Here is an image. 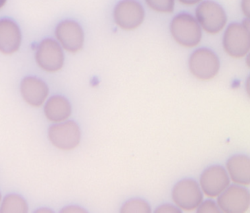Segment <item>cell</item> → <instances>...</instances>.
<instances>
[{"label": "cell", "mask_w": 250, "mask_h": 213, "mask_svg": "<svg viewBox=\"0 0 250 213\" xmlns=\"http://www.w3.org/2000/svg\"><path fill=\"white\" fill-rule=\"evenodd\" d=\"M173 40L184 48H194L202 39V29L195 18L182 13L175 16L169 25Z\"/></svg>", "instance_id": "6da1fadb"}, {"label": "cell", "mask_w": 250, "mask_h": 213, "mask_svg": "<svg viewBox=\"0 0 250 213\" xmlns=\"http://www.w3.org/2000/svg\"><path fill=\"white\" fill-rule=\"evenodd\" d=\"M223 49L225 53L235 59L245 57L250 51L249 20L241 23H230L223 35Z\"/></svg>", "instance_id": "7a4b0ae2"}, {"label": "cell", "mask_w": 250, "mask_h": 213, "mask_svg": "<svg viewBox=\"0 0 250 213\" xmlns=\"http://www.w3.org/2000/svg\"><path fill=\"white\" fill-rule=\"evenodd\" d=\"M194 18L201 29L211 35L220 33L228 21V16L223 7L210 0H202L197 4Z\"/></svg>", "instance_id": "3957f363"}, {"label": "cell", "mask_w": 250, "mask_h": 213, "mask_svg": "<svg viewBox=\"0 0 250 213\" xmlns=\"http://www.w3.org/2000/svg\"><path fill=\"white\" fill-rule=\"evenodd\" d=\"M188 70L199 81H211L220 71V59L209 49H197L192 52L188 58Z\"/></svg>", "instance_id": "277c9868"}, {"label": "cell", "mask_w": 250, "mask_h": 213, "mask_svg": "<svg viewBox=\"0 0 250 213\" xmlns=\"http://www.w3.org/2000/svg\"><path fill=\"white\" fill-rule=\"evenodd\" d=\"M48 137L51 144L61 151H72L80 143L81 130L77 123L66 120L49 127Z\"/></svg>", "instance_id": "5b68a950"}, {"label": "cell", "mask_w": 250, "mask_h": 213, "mask_svg": "<svg viewBox=\"0 0 250 213\" xmlns=\"http://www.w3.org/2000/svg\"><path fill=\"white\" fill-rule=\"evenodd\" d=\"M174 204L181 211H195L197 206L203 200V193L198 183L190 178L183 179L177 182L171 193Z\"/></svg>", "instance_id": "8992f818"}, {"label": "cell", "mask_w": 250, "mask_h": 213, "mask_svg": "<svg viewBox=\"0 0 250 213\" xmlns=\"http://www.w3.org/2000/svg\"><path fill=\"white\" fill-rule=\"evenodd\" d=\"M35 61L42 70L48 73L58 72L62 68L64 63L63 49L57 40L46 38L37 46Z\"/></svg>", "instance_id": "52a82bcc"}, {"label": "cell", "mask_w": 250, "mask_h": 213, "mask_svg": "<svg viewBox=\"0 0 250 213\" xmlns=\"http://www.w3.org/2000/svg\"><path fill=\"white\" fill-rule=\"evenodd\" d=\"M217 205L220 212L245 213L250 207V193L240 185H230L217 196Z\"/></svg>", "instance_id": "ba28073f"}, {"label": "cell", "mask_w": 250, "mask_h": 213, "mask_svg": "<svg viewBox=\"0 0 250 213\" xmlns=\"http://www.w3.org/2000/svg\"><path fill=\"white\" fill-rule=\"evenodd\" d=\"M144 19V8L136 0H121L113 9V20L123 30L131 31L138 28Z\"/></svg>", "instance_id": "9c48e42d"}, {"label": "cell", "mask_w": 250, "mask_h": 213, "mask_svg": "<svg viewBox=\"0 0 250 213\" xmlns=\"http://www.w3.org/2000/svg\"><path fill=\"white\" fill-rule=\"evenodd\" d=\"M55 36L61 47L68 53H78L84 46V31L81 25L73 19L61 21L56 26Z\"/></svg>", "instance_id": "30bf717a"}, {"label": "cell", "mask_w": 250, "mask_h": 213, "mask_svg": "<svg viewBox=\"0 0 250 213\" xmlns=\"http://www.w3.org/2000/svg\"><path fill=\"white\" fill-rule=\"evenodd\" d=\"M230 184L225 167L212 165L204 169L199 177V187L203 195L210 198L217 197Z\"/></svg>", "instance_id": "8fae6325"}, {"label": "cell", "mask_w": 250, "mask_h": 213, "mask_svg": "<svg viewBox=\"0 0 250 213\" xmlns=\"http://www.w3.org/2000/svg\"><path fill=\"white\" fill-rule=\"evenodd\" d=\"M21 93L24 101L33 107H40L49 94L47 84L36 77H25L21 83Z\"/></svg>", "instance_id": "7c38bea8"}, {"label": "cell", "mask_w": 250, "mask_h": 213, "mask_svg": "<svg viewBox=\"0 0 250 213\" xmlns=\"http://www.w3.org/2000/svg\"><path fill=\"white\" fill-rule=\"evenodd\" d=\"M21 32L19 25L10 18L0 19V53L12 54L19 51Z\"/></svg>", "instance_id": "4fadbf2b"}, {"label": "cell", "mask_w": 250, "mask_h": 213, "mask_svg": "<svg viewBox=\"0 0 250 213\" xmlns=\"http://www.w3.org/2000/svg\"><path fill=\"white\" fill-rule=\"evenodd\" d=\"M226 170L230 182L248 187L250 185V159L245 155H234L226 162Z\"/></svg>", "instance_id": "5bb4252c"}, {"label": "cell", "mask_w": 250, "mask_h": 213, "mask_svg": "<svg viewBox=\"0 0 250 213\" xmlns=\"http://www.w3.org/2000/svg\"><path fill=\"white\" fill-rule=\"evenodd\" d=\"M44 103V115L48 121L56 124L64 122L70 118L72 107L66 97L54 95Z\"/></svg>", "instance_id": "9a60e30c"}, {"label": "cell", "mask_w": 250, "mask_h": 213, "mask_svg": "<svg viewBox=\"0 0 250 213\" xmlns=\"http://www.w3.org/2000/svg\"><path fill=\"white\" fill-rule=\"evenodd\" d=\"M28 210L24 198L18 195H9L2 201L1 213H26Z\"/></svg>", "instance_id": "2e32d148"}, {"label": "cell", "mask_w": 250, "mask_h": 213, "mask_svg": "<svg viewBox=\"0 0 250 213\" xmlns=\"http://www.w3.org/2000/svg\"><path fill=\"white\" fill-rule=\"evenodd\" d=\"M121 213H150L149 204L141 198H132L127 200L120 208Z\"/></svg>", "instance_id": "e0dca14e"}, {"label": "cell", "mask_w": 250, "mask_h": 213, "mask_svg": "<svg viewBox=\"0 0 250 213\" xmlns=\"http://www.w3.org/2000/svg\"><path fill=\"white\" fill-rule=\"evenodd\" d=\"M145 2L150 10L160 14H170L175 7V0H145Z\"/></svg>", "instance_id": "ac0fdd59"}, {"label": "cell", "mask_w": 250, "mask_h": 213, "mask_svg": "<svg viewBox=\"0 0 250 213\" xmlns=\"http://www.w3.org/2000/svg\"><path fill=\"white\" fill-rule=\"evenodd\" d=\"M195 211L197 213H219L220 209L217 205V202L212 199H207L202 200L195 209Z\"/></svg>", "instance_id": "d6986e66"}, {"label": "cell", "mask_w": 250, "mask_h": 213, "mask_svg": "<svg viewBox=\"0 0 250 213\" xmlns=\"http://www.w3.org/2000/svg\"><path fill=\"white\" fill-rule=\"evenodd\" d=\"M155 212H157V213H179V212H181V210L176 205L162 204L155 209Z\"/></svg>", "instance_id": "ffe728a7"}, {"label": "cell", "mask_w": 250, "mask_h": 213, "mask_svg": "<svg viewBox=\"0 0 250 213\" xmlns=\"http://www.w3.org/2000/svg\"><path fill=\"white\" fill-rule=\"evenodd\" d=\"M61 212H65V213H83V212H86L85 209L79 207V206H76V205H68L64 208H62L61 210Z\"/></svg>", "instance_id": "44dd1931"}, {"label": "cell", "mask_w": 250, "mask_h": 213, "mask_svg": "<svg viewBox=\"0 0 250 213\" xmlns=\"http://www.w3.org/2000/svg\"><path fill=\"white\" fill-rule=\"evenodd\" d=\"M241 11L245 18H248L250 14V0H241Z\"/></svg>", "instance_id": "7402d4cb"}, {"label": "cell", "mask_w": 250, "mask_h": 213, "mask_svg": "<svg viewBox=\"0 0 250 213\" xmlns=\"http://www.w3.org/2000/svg\"><path fill=\"white\" fill-rule=\"evenodd\" d=\"M177 1L185 6H194L199 4L202 0H177Z\"/></svg>", "instance_id": "603a6c76"}, {"label": "cell", "mask_w": 250, "mask_h": 213, "mask_svg": "<svg viewBox=\"0 0 250 213\" xmlns=\"http://www.w3.org/2000/svg\"><path fill=\"white\" fill-rule=\"evenodd\" d=\"M7 3V0H0V9H2Z\"/></svg>", "instance_id": "cb8c5ba5"}, {"label": "cell", "mask_w": 250, "mask_h": 213, "mask_svg": "<svg viewBox=\"0 0 250 213\" xmlns=\"http://www.w3.org/2000/svg\"><path fill=\"white\" fill-rule=\"evenodd\" d=\"M42 211H47V212H51V210H49V209H40V210H38V212H42Z\"/></svg>", "instance_id": "d4e9b609"}, {"label": "cell", "mask_w": 250, "mask_h": 213, "mask_svg": "<svg viewBox=\"0 0 250 213\" xmlns=\"http://www.w3.org/2000/svg\"><path fill=\"white\" fill-rule=\"evenodd\" d=\"M0 201H1V194H0Z\"/></svg>", "instance_id": "484cf974"}]
</instances>
